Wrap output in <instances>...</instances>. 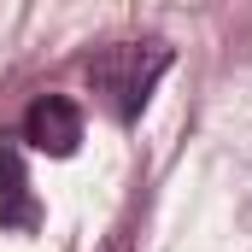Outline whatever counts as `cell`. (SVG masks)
<instances>
[{"label": "cell", "mask_w": 252, "mask_h": 252, "mask_svg": "<svg viewBox=\"0 0 252 252\" xmlns=\"http://www.w3.org/2000/svg\"><path fill=\"white\" fill-rule=\"evenodd\" d=\"M24 141L47 158H70L82 147V106L64 100V94H41L30 112H24Z\"/></svg>", "instance_id": "7a4b0ae2"}, {"label": "cell", "mask_w": 252, "mask_h": 252, "mask_svg": "<svg viewBox=\"0 0 252 252\" xmlns=\"http://www.w3.org/2000/svg\"><path fill=\"white\" fill-rule=\"evenodd\" d=\"M0 229H6V235H35V229H41V205H35V193H30L24 153H18V147L0 153Z\"/></svg>", "instance_id": "3957f363"}, {"label": "cell", "mask_w": 252, "mask_h": 252, "mask_svg": "<svg viewBox=\"0 0 252 252\" xmlns=\"http://www.w3.org/2000/svg\"><path fill=\"white\" fill-rule=\"evenodd\" d=\"M170 41H158V35H147V41H112V47H100L94 59H88V82H94V94L106 100V112L118 118V124H135L141 112H147V100H153V88H158V76L170 70Z\"/></svg>", "instance_id": "6da1fadb"}]
</instances>
